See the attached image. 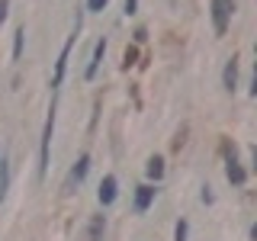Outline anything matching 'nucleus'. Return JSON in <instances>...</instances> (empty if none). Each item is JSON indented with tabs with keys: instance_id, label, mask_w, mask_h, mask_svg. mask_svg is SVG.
<instances>
[{
	"instance_id": "5",
	"label": "nucleus",
	"mask_w": 257,
	"mask_h": 241,
	"mask_svg": "<svg viewBox=\"0 0 257 241\" xmlns=\"http://www.w3.org/2000/svg\"><path fill=\"white\" fill-rule=\"evenodd\" d=\"M116 196H119V183H116V177L106 174L100 180V193H96V199H100V206H112L116 203Z\"/></svg>"
},
{
	"instance_id": "14",
	"label": "nucleus",
	"mask_w": 257,
	"mask_h": 241,
	"mask_svg": "<svg viewBox=\"0 0 257 241\" xmlns=\"http://www.w3.org/2000/svg\"><path fill=\"white\" fill-rule=\"evenodd\" d=\"M187 231H190V225L187 222H177V228H174V241H187Z\"/></svg>"
},
{
	"instance_id": "6",
	"label": "nucleus",
	"mask_w": 257,
	"mask_h": 241,
	"mask_svg": "<svg viewBox=\"0 0 257 241\" xmlns=\"http://www.w3.org/2000/svg\"><path fill=\"white\" fill-rule=\"evenodd\" d=\"M222 84H225V90H228V93H235V87H238V55H231V58L225 61Z\"/></svg>"
},
{
	"instance_id": "16",
	"label": "nucleus",
	"mask_w": 257,
	"mask_h": 241,
	"mask_svg": "<svg viewBox=\"0 0 257 241\" xmlns=\"http://www.w3.org/2000/svg\"><path fill=\"white\" fill-rule=\"evenodd\" d=\"M7 10H10V0H0V26H4V20H7Z\"/></svg>"
},
{
	"instance_id": "18",
	"label": "nucleus",
	"mask_w": 257,
	"mask_h": 241,
	"mask_svg": "<svg viewBox=\"0 0 257 241\" xmlns=\"http://www.w3.org/2000/svg\"><path fill=\"white\" fill-rule=\"evenodd\" d=\"M135 4H139V0H125V16L135 13Z\"/></svg>"
},
{
	"instance_id": "7",
	"label": "nucleus",
	"mask_w": 257,
	"mask_h": 241,
	"mask_svg": "<svg viewBox=\"0 0 257 241\" xmlns=\"http://www.w3.org/2000/svg\"><path fill=\"white\" fill-rule=\"evenodd\" d=\"M103 58H106V39H100V42H96V48H93V58H90V64H87V71H84V77H87V80H93V77H96V71H100Z\"/></svg>"
},
{
	"instance_id": "17",
	"label": "nucleus",
	"mask_w": 257,
	"mask_h": 241,
	"mask_svg": "<svg viewBox=\"0 0 257 241\" xmlns=\"http://www.w3.org/2000/svg\"><path fill=\"white\" fill-rule=\"evenodd\" d=\"M122 64H125V68H128V64H135V48H125V61Z\"/></svg>"
},
{
	"instance_id": "13",
	"label": "nucleus",
	"mask_w": 257,
	"mask_h": 241,
	"mask_svg": "<svg viewBox=\"0 0 257 241\" xmlns=\"http://www.w3.org/2000/svg\"><path fill=\"white\" fill-rule=\"evenodd\" d=\"M7 187H10V167L7 161H0V203L7 199Z\"/></svg>"
},
{
	"instance_id": "3",
	"label": "nucleus",
	"mask_w": 257,
	"mask_h": 241,
	"mask_svg": "<svg viewBox=\"0 0 257 241\" xmlns=\"http://www.w3.org/2000/svg\"><path fill=\"white\" fill-rule=\"evenodd\" d=\"M209 10H212V26H215V36H222V32L228 29L231 13H235V0H212V4H209Z\"/></svg>"
},
{
	"instance_id": "1",
	"label": "nucleus",
	"mask_w": 257,
	"mask_h": 241,
	"mask_svg": "<svg viewBox=\"0 0 257 241\" xmlns=\"http://www.w3.org/2000/svg\"><path fill=\"white\" fill-rule=\"evenodd\" d=\"M52 135H55V103L48 109L45 129H42V139H39V180L48 174V151H52Z\"/></svg>"
},
{
	"instance_id": "12",
	"label": "nucleus",
	"mask_w": 257,
	"mask_h": 241,
	"mask_svg": "<svg viewBox=\"0 0 257 241\" xmlns=\"http://www.w3.org/2000/svg\"><path fill=\"white\" fill-rule=\"evenodd\" d=\"M103 228H106V219H103V215H93V222H90V235H87V241H100Z\"/></svg>"
},
{
	"instance_id": "10",
	"label": "nucleus",
	"mask_w": 257,
	"mask_h": 241,
	"mask_svg": "<svg viewBox=\"0 0 257 241\" xmlns=\"http://www.w3.org/2000/svg\"><path fill=\"white\" fill-rule=\"evenodd\" d=\"M145 174H148V180H161V177H164V158H161V155L148 158V164H145Z\"/></svg>"
},
{
	"instance_id": "4",
	"label": "nucleus",
	"mask_w": 257,
	"mask_h": 241,
	"mask_svg": "<svg viewBox=\"0 0 257 241\" xmlns=\"http://www.w3.org/2000/svg\"><path fill=\"white\" fill-rule=\"evenodd\" d=\"M225 177H228L235 187H241V183L247 180V174H244V167L238 164V158H235V148L231 151H225Z\"/></svg>"
},
{
	"instance_id": "8",
	"label": "nucleus",
	"mask_w": 257,
	"mask_h": 241,
	"mask_svg": "<svg viewBox=\"0 0 257 241\" xmlns=\"http://www.w3.org/2000/svg\"><path fill=\"white\" fill-rule=\"evenodd\" d=\"M87 171H90V155H80V158L74 161V167H71V177H68V183H84Z\"/></svg>"
},
{
	"instance_id": "2",
	"label": "nucleus",
	"mask_w": 257,
	"mask_h": 241,
	"mask_svg": "<svg viewBox=\"0 0 257 241\" xmlns=\"http://www.w3.org/2000/svg\"><path fill=\"white\" fill-rule=\"evenodd\" d=\"M77 36H80V16L74 20V32H71V36H68V42H64L61 55H58V61H55V77H52V87H61V80H64V71H68V58H71V48H74Z\"/></svg>"
},
{
	"instance_id": "9",
	"label": "nucleus",
	"mask_w": 257,
	"mask_h": 241,
	"mask_svg": "<svg viewBox=\"0 0 257 241\" xmlns=\"http://www.w3.org/2000/svg\"><path fill=\"white\" fill-rule=\"evenodd\" d=\"M155 187H148V183H142L139 190H135V209H139V212H145V209H148L151 203H155Z\"/></svg>"
},
{
	"instance_id": "11",
	"label": "nucleus",
	"mask_w": 257,
	"mask_h": 241,
	"mask_svg": "<svg viewBox=\"0 0 257 241\" xmlns=\"http://www.w3.org/2000/svg\"><path fill=\"white\" fill-rule=\"evenodd\" d=\"M23 42H26V26H20L13 32V61H20V55H23Z\"/></svg>"
},
{
	"instance_id": "15",
	"label": "nucleus",
	"mask_w": 257,
	"mask_h": 241,
	"mask_svg": "<svg viewBox=\"0 0 257 241\" xmlns=\"http://www.w3.org/2000/svg\"><path fill=\"white\" fill-rule=\"evenodd\" d=\"M106 4H109V0H87V10H90V13H100Z\"/></svg>"
}]
</instances>
